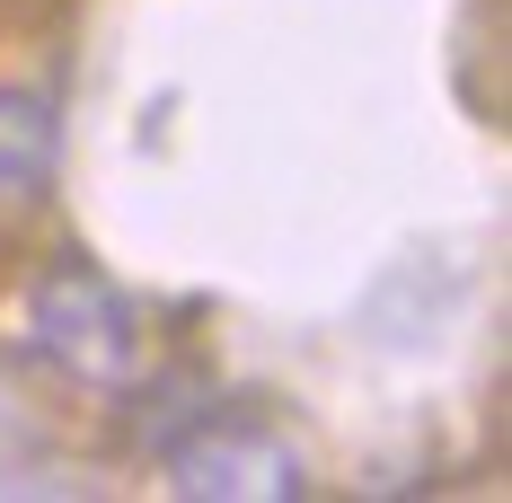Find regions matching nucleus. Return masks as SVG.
Returning <instances> with one entry per match:
<instances>
[{
    "mask_svg": "<svg viewBox=\"0 0 512 503\" xmlns=\"http://www.w3.org/2000/svg\"><path fill=\"white\" fill-rule=\"evenodd\" d=\"M18 345L45 362L53 380L89 389V398H133L151 380V318L124 283H106L89 265H53L18 301Z\"/></svg>",
    "mask_w": 512,
    "mask_h": 503,
    "instance_id": "f257e3e1",
    "label": "nucleus"
},
{
    "mask_svg": "<svg viewBox=\"0 0 512 503\" xmlns=\"http://www.w3.org/2000/svg\"><path fill=\"white\" fill-rule=\"evenodd\" d=\"M168 495H186V503H292L309 495V477H301V451L283 442V433H265V424H195L186 442H168Z\"/></svg>",
    "mask_w": 512,
    "mask_h": 503,
    "instance_id": "f03ea898",
    "label": "nucleus"
},
{
    "mask_svg": "<svg viewBox=\"0 0 512 503\" xmlns=\"http://www.w3.org/2000/svg\"><path fill=\"white\" fill-rule=\"evenodd\" d=\"M62 177V106L27 80H0V230H27Z\"/></svg>",
    "mask_w": 512,
    "mask_h": 503,
    "instance_id": "7ed1b4c3",
    "label": "nucleus"
}]
</instances>
